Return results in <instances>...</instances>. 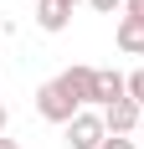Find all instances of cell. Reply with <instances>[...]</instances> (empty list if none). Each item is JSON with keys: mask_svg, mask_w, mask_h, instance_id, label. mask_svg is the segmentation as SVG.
I'll list each match as a JSON object with an SVG mask.
<instances>
[{"mask_svg": "<svg viewBox=\"0 0 144 149\" xmlns=\"http://www.w3.org/2000/svg\"><path fill=\"white\" fill-rule=\"evenodd\" d=\"M62 5H77V0H62Z\"/></svg>", "mask_w": 144, "mask_h": 149, "instance_id": "obj_15", "label": "cell"}, {"mask_svg": "<svg viewBox=\"0 0 144 149\" xmlns=\"http://www.w3.org/2000/svg\"><path fill=\"white\" fill-rule=\"evenodd\" d=\"M5 123H10V113H5V103H0V134H5Z\"/></svg>", "mask_w": 144, "mask_h": 149, "instance_id": "obj_13", "label": "cell"}, {"mask_svg": "<svg viewBox=\"0 0 144 149\" xmlns=\"http://www.w3.org/2000/svg\"><path fill=\"white\" fill-rule=\"evenodd\" d=\"M118 98H129V77L113 67H98V88H93V108H108Z\"/></svg>", "mask_w": 144, "mask_h": 149, "instance_id": "obj_5", "label": "cell"}, {"mask_svg": "<svg viewBox=\"0 0 144 149\" xmlns=\"http://www.w3.org/2000/svg\"><path fill=\"white\" fill-rule=\"evenodd\" d=\"M62 88L77 98V108H93V88H98V67H82V62H72L67 72L57 77Z\"/></svg>", "mask_w": 144, "mask_h": 149, "instance_id": "obj_3", "label": "cell"}, {"mask_svg": "<svg viewBox=\"0 0 144 149\" xmlns=\"http://www.w3.org/2000/svg\"><path fill=\"white\" fill-rule=\"evenodd\" d=\"M139 134H144V113H139Z\"/></svg>", "mask_w": 144, "mask_h": 149, "instance_id": "obj_14", "label": "cell"}, {"mask_svg": "<svg viewBox=\"0 0 144 149\" xmlns=\"http://www.w3.org/2000/svg\"><path fill=\"white\" fill-rule=\"evenodd\" d=\"M0 149H21V139H5V134H0Z\"/></svg>", "mask_w": 144, "mask_h": 149, "instance_id": "obj_12", "label": "cell"}, {"mask_svg": "<svg viewBox=\"0 0 144 149\" xmlns=\"http://www.w3.org/2000/svg\"><path fill=\"white\" fill-rule=\"evenodd\" d=\"M87 5H93V10H103V15H113L118 5H124V0H87Z\"/></svg>", "mask_w": 144, "mask_h": 149, "instance_id": "obj_10", "label": "cell"}, {"mask_svg": "<svg viewBox=\"0 0 144 149\" xmlns=\"http://www.w3.org/2000/svg\"><path fill=\"white\" fill-rule=\"evenodd\" d=\"M118 52L144 57V21L139 15H124V21H118Z\"/></svg>", "mask_w": 144, "mask_h": 149, "instance_id": "obj_7", "label": "cell"}, {"mask_svg": "<svg viewBox=\"0 0 144 149\" xmlns=\"http://www.w3.org/2000/svg\"><path fill=\"white\" fill-rule=\"evenodd\" d=\"M67 21H72V5H62V0H36V26H41L46 36L67 31Z\"/></svg>", "mask_w": 144, "mask_h": 149, "instance_id": "obj_6", "label": "cell"}, {"mask_svg": "<svg viewBox=\"0 0 144 149\" xmlns=\"http://www.w3.org/2000/svg\"><path fill=\"white\" fill-rule=\"evenodd\" d=\"M124 10H129V15H139V21H144V0H124Z\"/></svg>", "mask_w": 144, "mask_h": 149, "instance_id": "obj_11", "label": "cell"}, {"mask_svg": "<svg viewBox=\"0 0 144 149\" xmlns=\"http://www.w3.org/2000/svg\"><path fill=\"white\" fill-rule=\"evenodd\" d=\"M139 113L144 108L134 98H118V103L103 108V123H108V134H139Z\"/></svg>", "mask_w": 144, "mask_h": 149, "instance_id": "obj_4", "label": "cell"}, {"mask_svg": "<svg viewBox=\"0 0 144 149\" xmlns=\"http://www.w3.org/2000/svg\"><path fill=\"white\" fill-rule=\"evenodd\" d=\"M103 139H108L103 108H77V118L67 123V149H98Z\"/></svg>", "mask_w": 144, "mask_h": 149, "instance_id": "obj_2", "label": "cell"}, {"mask_svg": "<svg viewBox=\"0 0 144 149\" xmlns=\"http://www.w3.org/2000/svg\"><path fill=\"white\" fill-rule=\"evenodd\" d=\"M129 98L144 108V67H134V72H129Z\"/></svg>", "mask_w": 144, "mask_h": 149, "instance_id": "obj_8", "label": "cell"}, {"mask_svg": "<svg viewBox=\"0 0 144 149\" xmlns=\"http://www.w3.org/2000/svg\"><path fill=\"white\" fill-rule=\"evenodd\" d=\"M36 113H41L46 123H72V118H77V98H72L57 77H52V82H41V88H36Z\"/></svg>", "mask_w": 144, "mask_h": 149, "instance_id": "obj_1", "label": "cell"}, {"mask_svg": "<svg viewBox=\"0 0 144 149\" xmlns=\"http://www.w3.org/2000/svg\"><path fill=\"white\" fill-rule=\"evenodd\" d=\"M98 149H139V144H134V139L129 134H108V139H103V144Z\"/></svg>", "mask_w": 144, "mask_h": 149, "instance_id": "obj_9", "label": "cell"}]
</instances>
